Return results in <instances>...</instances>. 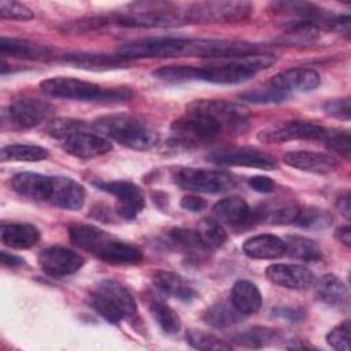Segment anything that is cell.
Returning <instances> with one entry per match:
<instances>
[{
    "instance_id": "1f68e13d",
    "label": "cell",
    "mask_w": 351,
    "mask_h": 351,
    "mask_svg": "<svg viewBox=\"0 0 351 351\" xmlns=\"http://www.w3.org/2000/svg\"><path fill=\"white\" fill-rule=\"evenodd\" d=\"M285 254L303 262H315L321 259L322 251L318 243L303 236H288L285 240Z\"/></svg>"
},
{
    "instance_id": "5bb4252c",
    "label": "cell",
    "mask_w": 351,
    "mask_h": 351,
    "mask_svg": "<svg viewBox=\"0 0 351 351\" xmlns=\"http://www.w3.org/2000/svg\"><path fill=\"white\" fill-rule=\"evenodd\" d=\"M207 159L217 165L225 166H240L273 170L276 167V160L266 152L255 148H222L213 151Z\"/></svg>"
},
{
    "instance_id": "e0dca14e",
    "label": "cell",
    "mask_w": 351,
    "mask_h": 351,
    "mask_svg": "<svg viewBox=\"0 0 351 351\" xmlns=\"http://www.w3.org/2000/svg\"><path fill=\"white\" fill-rule=\"evenodd\" d=\"M265 274L271 284L288 289H306L314 284L313 271L303 265L276 263L267 266Z\"/></svg>"
},
{
    "instance_id": "9a60e30c",
    "label": "cell",
    "mask_w": 351,
    "mask_h": 351,
    "mask_svg": "<svg viewBox=\"0 0 351 351\" xmlns=\"http://www.w3.org/2000/svg\"><path fill=\"white\" fill-rule=\"evenodd\" d=\"M84 258L64 247H48L38 254V265L51 277H66L84 266Z\"/></svg>"
},
{
    "instance_id": "b9f144b4",
    "label": "cell",
    "mask_w": 351,
    "mask_h": 351,
    "mask_svg": "<svg viewBox=\"0 0 351 351\" xmlns=\"http://www.w3.org/2000/svg\"><path fill=\"white\" fill-rule=\"evenodd\" d=\"M322 140L326 143V145L341 155L343 158L348 159L351 155V137L350 133L346 130H329L326 129Z\"/></svg>"
},
{
    "instance_id": "bcb514c9",
    "label": "cell",
    "mask_w": 351,
    "mask_h": 351,
    "mask_svg": "<svg viewBox=\"0 0 351 351\" xmlns=\"http://www.w3.org/2000/svg\"><path fill=\"white\" fill-rule=\"evenodd\" d=\"M170 239L171 241H174V244L180 245L184 250H193V248L204 250L196 230H192V229L174 228L170 230Z\"/></svg>"
},
{
    "instance_id": "ffe728a7",
    "label": "cell",
    "mask_w": 351,
    "mask_h": 351,
    "mask_svg": "<svg viewBox=\"0 0 351 351\" xmlns=\"http://www.w3.org/2000/svg\"><path fill=\"white\" fill-rule=\"evenodd\" d=\"M48 202L59 208L75 211L84 206L85 189L71 178L55 176L52 177V191Z\"/></svg>"
},
{
    "instance_id": "f6af8a7d",
    "label": "cell",
    "mask_w": 351,
    "mask_h": 351,
    "mask_svg": "<svg viewBox=\"0 0 351 351\" xmlns=\"http://www.w3.org/2000/svg\"><path fill=\"white\" fill-rule=\"evenodd\" d=\"M84 128V122H81L80 119H69V118H59V119H53L49 125H48V133L52 137L60 138L63 140L66 136L82 130Z\"/></svg>"
},
{
    "instance_id": "484cf974",
    "label": "cell",
    "mask_w": 351,
    "mask_h": 351,
    "mask_svg": "<svg viewBox=\"0 0 351 351\" xmlns=\"http://www.w3.org/2000/svg\"><path fill=\"white\" fill-rule=\"evenodd\" d=\"M230 303L243 315H251L261 310L262 295L258 287L247 280L234 282L230 292Z\"/></svg>"
},
{
    "instance_id": "5b68a950",
    "label": "cell",
    "mask_w": 351,
    "mask_h": 351,
    "mask_svg": "<svg viewBox=\"0 0 351 351\" xmlns=\"http://www.w3.org/2000/svg\"><path fill=\"white\" fill-rule=\"evenodd\" d=\"M40 88L45 95L70 100L123 101L132 97V92L126 88L106 89L97 84L71 77L47 78L40 82Z\"/></svg>"
},
{
    "instance_id": "f1b7e54d",
    "label": "cell",
    "mask_w": 351,
    "mask_h": 351,
    "mask_svg": "<svg viewBox=\"0 0 351 351\" xmlns=\"http://www.w3.org/2000/svg\"><path fill=\"white\" fill-rule=\"evenodd\" d=\"M152 282L163 293L174 296L180 300H192L197 296L196 291L177 273L167 270H156L152 274Z\"/></svg>"
},
{
    "instance_id": "d6986e66",
    "label": "cell",
    "mask_w": 351,
    "mask_h": 351,
    "mask_svg": "<svg viewBox=\"0 0 351 351\" xmlns=\"http://www.w3.org/2000/svg\"><path fill=\"white\" fill-rule=\"evenodd\" d=\"M319 74L311 69H289L276 74L269 85L280 92H310L319 86Z\"/></svg>"
},
{
    "instance_id": "8fae6325",
    "label": "cell",
    "mask_w": 351,
    "mask_h": 351,
    "mask_svg": "<svg viewBox=\"0 0 351 351\" xmlns=\"http://www.w3.org/2000/svg\"><path fill=\"white\" fill-rule=\"evenodd\" d=\"M174 180L184 189L203 193H219L232 189L236 185L233 174L207 169H180L176 173Z\"/></svg>"
},
{
    "instance_id": "2e32d148",
    "label": "cell",
    "mask_w": 351,
    "mask_h": 351,
    "mask_svg": "<svg viewBox=\"0 0 351 351\" xmlns=\"http://www.w3.org/2000/svg\"><path fill=\"white\" fill-rule=\"evenodd\" d=\"M62 148L75 158L89 159L110 152L112 149V144L108 138L97 133L78 130L62 140Z\"/></svg>"
},
{
    "instance_id": "f5cc1de1",
    "label": "cell",
    "mask_w": 351,
    "mask_h": 351,
    "mask_svg": "<svg viewBox=\"0 0 351 351\" xmlns=\"http://www.w3.org/2000/svg\"><path fill=\"white\" fill-rule=\"evenodd\" d=\"M0 259H1V263L3 266H7V267H15V266H21L25 263V261L16 255H12V254H8L5 251H1L0 252Z\"/></svg>"
},
{
    "instance_id": "7402d4cb",
    "label": "cell",
    "mask_w": 351,
    "mask_h": 351,
    "mask_svg": "<svg viewBox=\"0 0 351 351\" xmlns=\"http://www.w3.org/2000/svg\"><path fill=\"white\" fill-rule=\"evenodd\" d=\"M11 188L18 195L32 200L48 202L52 191V177L33 171H22L12 177Z\"/></svg>"
},
{
    "instance_id": "d6a6232c",
    "label": "cell",
    "mask_w": 351,
    "mask_h": 351,
    "mask_svg": "<svg viewBox=\"0 0 351 351\" xmlns=\"http://www.w3.org/2000/svg\"><path fill=\"white\" fill-rule=\"evenodd\" d=\"M49 151L40 145L32 144H11L5 145L0 151L1 162L7 160H18V162H37L47 159Z\"/></svg>"
},
{
    "instance_id": "4dcf8cb0",
    "label": "cell",
    "mask_w": 351,
    "mask_h": 351,
    "mask_svg": "<svg viewBox=\"0 0 351 351\" xmlns=\"http://www.w3.org/2000/svg\"><path fill=\"white\" fill-rule=\"evenodd\" d=\"M64 62L74 64L75 67L88 70H111L119 69L126 64L125 58L119 55H103V53H69L63 58Z\"/></svg>"
},
{
    "instance_id": "7bdbcfd3",
    "label": "cell",
    "mask_w": 351,
    "mask_h": 351,
    "mask_svg": "<svg viewBox=\"0 0 351 351\" xmlns=\"http://www.w3.org/2000/svg\"><path fill=\"white\" fill-rule=\"evenodd\" d=\"M0 16L3 19H15V21H30L34 18V14L25 4L18 1H0Z\"/></svg>"
},
{
    "instance_id": "60d3db41",
    "label": "cell",
    "mask_w": 351,
    "mask_h": 351,
    "mask_svg": "<svg viewBox=\"0 0 351 351\" xmlns=\"http://www.w3.org/2000/svg\"><path fill=\"white\" fill-rule=\"evenodd\" d=\"M288 93L280 92L271 85H267L265 88H256L254 90H248L243 95H240L241 100L250 101V103H278L288 99Z\"/></svg>"
},
{
    "instance_id": "4316f807",
    "label": "cell",
    "mask_w": 351,
    "mask_h": 351,
    "mask_svg": "<svg viewBox=\"0 0 351 351\" xmlns=\"http://www.w3.org/2000/svg\"><path fill=\"white\" fill-rule=\"evenodd\" d=\"M1 243L16 250H26L37 244L40 230L30 223H3L0 228Z\"/></svg>"
},
{
    "instance_id": "7dc6e473",
    "label": "cell",
    "mask_w": 351,
    "mask_h": 351,
    "mask_svg": "<svg viewBox=\"0 0 351 351\" xmlns=\"http://www.w3.org/2000/svg\"><path fill=\"white\" fill-rule=\"evenodd\" d=\"M324 111L335 118L343 119V121H350L351 117V103L348 97H341V99H332L328 100L324 104Z\"/></svg>"
},
{
    "instance_id": "7c38bea8",
    "label": "cell",
    "mask_w": 351,
    "mask_h": 351,
    "mask_svg": "<svg viewBox=\"0 0 351 351\" xmlns=\"http://www.w3.org/2000/svg\"><path fill=\"white\" fill-rule=\"evenodd\" d=\"M326 129L307 121L292 119L273 123L258 133V140L266 144H280L292 140H322Z\"/></svg>"
},
{
    "instance_id": "603a6c76",
    "label": "cell",
    "mask_w": 351,
    "mask_h": 351,
    "mask_svg": "<svg viewBox=\"0 0 351 351\" xmlns=\"http://www.w3.org/2000/svg\"><path fill=\"white\" fill-rule=\"evenodd\" d=\"M0 53L3 56H12L27 60H44L52 56L49 47L38 43H33L25 38L1 37L0 38Z\"/></svg>"
},
{
    "instance_id": "8992f818",
    "label": "cell",
    "mask_w": 351,
    "mask_h": 351,
    "mask_svg": "<svg viewBox=\"0 0 351 351\" xmlns=\"http://www.w3.org/2000/svg\"><path fill=\"white\" fill-rule=\"evenodd\" d=\"M276 58L270 53H256L241 58L219 59L200 69V80L214 84H240L250 80L261 70L270 67Z\"/></svg>"
},
{
    "instance_id": "74e56055",
    "label": "cell",
    "mask_w": 351,
    "mask_h": 351,
    "mask_svg": "<svg viewBox=\"0 0 351 351\" xmlns=\"http://www.w3.org/2000/svg\"><path fill=\"white\" fill-rule=\"evenodd\" d=\"M293 223L298 225L299 228H304L310 230H321L330 226L332 215L319 207H306L299 210V214Z\"/></svg>"
},
{
    "instance_id": "c3c4849f",
    "label": "cell",
    "mask_w": 351,
    "mask_h": 351,
    "mask_svg": "<svg viewBox=\"0 0 351 351\" xmlns=\"http://www.w3.org/2000/svg\"><path fill=\"white\" fill-rule=\"evenodd\" d=\"M248 182L254 191L261 192V193H270L276 188V182L270 177H266V176H255Z\"/></svg>"
},
{
    "instance_id": "3957f363",
    "label": "cell",
    "mask_w": 351,
    "mask_h": 351,
    "mask_svg": "<svg viewBox=\"0 0 351 351\" xmlns=\"http://www.w3.org/2000/svg\"><path fill=\"white\" fill-rule=\"evenodd\" d=\"M71 241L95 255L96 258L111 265H137L143 261L141 251L129 243L85 223H74L69 228Z\"/></svg>"
},
{
    "instance_id": "6da1fadb",
    "label": "cell",
    "mask_w": 351,
    "mask_h": 351,
    "mask_svg": "<svg viewBox=\"0 0 351 351\" xmlns=\"http://www.w3.org/2000/svg\"><path fill=\"white\" fill-rule=\"evenodd\" d=\"M262 47L255 43L217 38H180V37H154L126 43L121 45L117 55L125 59L140 58H178L202 56L215 59H232L256 55Z\"/></svg>"
},
{
    "instance_id": "7a4b0ae2",
    "label": "cell",
    "mask_w": 351,
    "mask_h": 351,
    "mask_svg": "<svg viewBox=\"0 0 351 351\" xmlns=\"http://www.w3.org/2000/svg\"><path fill=\"white\" fill-rule=\"evenodd\" d=\"M185 23L184 14L177 11L171 3L162 1H141L130 5L129 11L114 12L110 15L92 16L85 21H78L71 30L100 29L103 26H123V27H170Z\"/></svg>"
},
{
    "instance_id": "52a82bcc",
    "label": "cell",
    "mask_w": 351,
    "mask_h": 351,
    "mask_svg": "<svg viewBox=\"0 0 351 351\" xmlns=\"http://www.w3.org/2000/svg\"><path fill=\"white\" fill-rule=\"evenodd\" d=\"M185 115L173 121L170 132L173 141L184 147L197 145L210 141L223 133L225 126L213 115L189 104L185 108Z\"/></svg>"
},
{
    "instance_id": "816d5d0a",
    "label": "cell",
    "mask_w": 351,
    "mask_h": 351,
    "mask_svg": "<svg viewBox=\"0 0 351 351\" xmlns=\"http://www.w3.org/2000/svg\"><path fill=\"white\" fill-rule=\"evenodd\" d=\"M335 239L346 247L351 245V228L348 225L340 226L335 232Z\"/></svg>"
},
{
    "instance_id": "ee69618b",
    "label": "cell",
    "mask_w": 351,
    "mask_h": 351,
    "mask_svg": "<svg viewBox=\"0 0 351 351\" xmlns=\"http://www.w3.org/2000/svg\"><path fill=\"white\" fill-rule=\"evenodd\" d=\"M350 321H344L335 326L326 335L328 344L337 351H350Z\"/></svg>"
},
{
    "instance_id": "ba28073f",
    "label": "cell",
    "mask_w": 351,
    "mask_h": 351,
    "mask_svg": "<svg viewBox=\"0 0 351 351\" xmlns=\"http://www.w3.org/2000/svg\"><path fill=\"white\" fill-rule=\"evenodd\" d=\"M92 307L108 322L118 324L136 314L137 304L130 291L115 280L97 284L90 295Z\"/></svg>"
},
{
    "instance_id": "e575fe53",
    "label": "cell",
    "mask_w": 351,
    "mask_h": 351,
    "mask_svg": "<svg viewBox=\"0 0 351 351\" xmlns=\"http://www.w3.org/2000/svg\"><path fill=\"white\" fill-rule=\"evenodd\" d=\"M204 250H215L225 244L228 234L217 219H203L196 230Z\"/></svg>"
},
{
    "instance_id": "f35d334b",
    "label": "cell",
    "mask_w": 351,
    "mask_h": 351,
    "mask_svg": "<svg viewBox=\"0 0 351 351\" xmlns=\"http://www.w3.org/2000/svg\"><path fill=\"white\" fill-rule=\"evenodd\" d=\"M185 339L188 344L196 350H204V351H222V350H230L232 346L226 343L225 340L217 337L213 333H207L199 329H188L185 333Z\"/></svg>"
},
{
    "instance_id": "ab89813d",
    "label": "cell",
    "mask_w": 351,
    "mask_h": 351,
    "mask_svg": "<svg viewBox=\"0 0 351 351\" xmlns=\"http://www.w3.org/2000/svg\"><path fill=\"white\" fill-rule=\"evenodd\" d=\"M276 339V332L269 328H250L236 336V343L247 347H262L267 341Z\"/></svg>"
},
{
    "instance_id": "44dd1931",
    "label": "cell",
    "mask_w": 351,
    "mask_h": 351,
    "mask_svg": "<svg viewBox=\"0 0 351 351\" xmlns=\"http://www.w3.org/2000/svg\"><path fill=\"white\" fill-rule=\"evenodd\" d=\"M284 162L289 167L314 174H329L339 167V160L332 155L313 151L287 152L284 155Z\"/></svg>"
},
{
    "instance_id": "f546056e",
    "label": "cell",
    "mask_w": 351,
    "mask_h": 351,
    "mask_svg": "<svg viewBox=\"0 0 351 351\" xmlns=\"http://www.w3.org/2000/svg\"><path fill=\"white\" fill-rule=\"evenodd\" d=\"M315 295L319 300L330 306H343L348 302V289L335 274L328 273L315 281Z\"/></svg>"
},
{
    "instance_id": "4fadbf2b",
    "label": "cell",
    "mask_w": 351,
    "mask_h": 351,
    "mask_svg": "<svg viewBox=\"0 0 351 351\" xmlns=\"http://www.w3.org/2000/svg\"><path fill=\"white\" fill-rule=\"evenodd\" d=\"M96 186L115 196L117 213L126 219H134L145 207V199L141 188L130 181L97 182Z\"/></svg>"
},
{
    "instance_id": "8d00e7d4",
    "label": "cell",
    "mask_w": 351,
    "mask_h": 351,
    "mask_svg": "<svg viewBox=\"0 0 351 351\" xmlns=\"http://www.w3.org/2000/svg\"><path fill=\"white\" fill-rule=\"evenodd\" d=\"M149 311L165 333L176 335L181 329V319L178 314L166 303L154 300L149 303Z\"/></svg>"
},
{
    "instance_id": "9c48e42d",
    "label": "cell",
    "mask_w": 351,
    "mask_h": 351,
    "mask_svg": "<svg viewBox=\"0 0 351 351\" xmlns=\"http://www.w3.org/2000/svg\"><path fill=\"white\" fill-rule=\"evenodd\" d=\"M252 4L250 1H199L184 12L188 23H234L250 18Z\"/></svg>"
},
{
    "instance_id": "83f0119b",
    "label": "cell",
    "mask_w": 351,
    "mask_h": 351,
    "mask_svg": "<svg viewBox=\"0 0 351 351\" xmlns=\"http://www.w3.org/2000/svg\"><path fill=\"white\" fill-rule=\"evenodd\" d=\"M213 214L218 222H225L229 225H240L251 221L252 208L247 202L239 196H230L219 200L214 208Z\"/></svg>"
},
{
    "instance_id": "277c9868",
    "label": "cell",
    "mask_w": 351,
    "mask_h": 351,
    "mask_svg": "<svg viewBox=\"0 0 351 351\" xmlns=\"http://www.w3.org/2000/svg\"><path fill=\"white\" fill-rule=\"evenodd\" d=\"M97 134L137 151H147L156 145L159 133L140 117L129 114H110L93 122Z\"/></svg>"
},
{
    "instance_id": "30bf717a",
    "label": "cell",
    "mask_w": 351,
    "mask_h": 351,
    "mask_svg": "<svg viewBox=\"0 0 351 351\" xmlns=\"http://www.w3.org/2000/svg\"><path fill=\"white\" fill-rule=\"evenodd\" d=\"M53 112V107L44 100L22 97L14 100L3 108V126L10 129H30L47 121Z\"/></svg>"
},
{
    "instance_id": "681fc988",
    "label": "cell",
    "mask_w": 351,
    "mask_h": 351,
    "mask_svg": "<svg viewBox=\"0 0 351 351\" xmlns=\"http://www.w3.org/2000/svg\"><path fill=\"white\" fill-rule=\"evenodd\" d=\"M180 206H181L184 210H188V211H192V213H197V211H202V210L206 208L207 202H206L203 197L193 196V195H188V196H184V197L181 199Z\"/></svg>"
},
{
    "instance_id": "836d02e7",
    "label": "cell",
    "mask_w": 351,
    "mask_h": 351,
    "mask_svg": "<svg viewBox=\"0 0 351 351\" xmlns=\"http://www.w3.org/2000/svg\"><path fill=\"white\" fill-rule=\"evenodd\" d=\"M241 315L230 303L218 302L208 307L203 314L204 321L214 328H228L237 324L241 319Z\"/></svg>"
},
{
    "instance_id": "ac0fdd59",
    "label": "cell",
    "mask_w": 351,
    "mask_h": 351,
    "mask_svg": "<svg viewBox=\"0 0 351 351\" xmlns=\"http://www.w3.org/2000/svg\"><path fill=\"white\" fill-rule=\"evenodd\" d=\"M199 110L206 111L218 119L226 130H243L248 118V112L239 104L223 100H196L191 103Z\"/></svg>"
},
{
    "instance_id": "d4e9b609",
    "label": "cell",
    "mask_w": 351,
    "mask_h": 351,
    "mask_svg": "<svg viewBox=\"0 0 351 351\" xmlns=\"http://www.w3.org/2000/svg\"><path fill=\"white\" fill-rule=\"evenodd\" d=\"M243 251L251 259H276L285 254V243L274 234H258L243 244Z\"/></svg>"
},
{
    "instance_id": "f907efd6",
    "label": "cell",
    "mask_w": 351,
    "mask_h": 351,
    "mask_svg": "<svg viewBox=\"0 0 351 351\" xmlns=\"http://www.w3.org/2000/svg\"><path fill=\"white\" fill-rule=\"evenodd\" d=\"M336 206L339 208V211L346 217L350 218L351 217V200H350V192H344L337 197Z\"/></svg>"
},
{
    "instance_id": "cb8c5ba5",
    "label": "cell",
    "mask_w": 351,
    "mask_h": 351,
    "mask_svg": "<svg viewBox=\"0 0 351 351\" xmlns=\"http://www.w3.org/2000/svg\"><path fill=\"white\" fill-rule=\"evenodd\" d=\"M299 210L300 208L291 202H271L254 208L251 221H261L274 225L293 223Z\"/></svg>"
},
{
    "instance_id": "d590c367",
    "label": "cell",
    "mask_w": 351,
    "mask_h": 351,
    "mask_svg": "<svg viewBox=\"0 0 351 351\" xmlns=\"http://www.w3.org/2000/svg\"><path fill=\"white\" fill-rule=\"evenodd\" d=\"M152 75L167 84H181L200 80V69L193 66H165L156 69Z\"/></svg>"
}]
</instances>
